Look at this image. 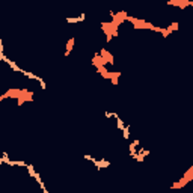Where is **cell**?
Here are the masks:
<instances>
[{"label":"cell","mask_w":193,"mask_h":193,"mask_svg":"<svg viewBox=\"0 0 193 193\" xmlns=\"http://www.w3.org/2000/svg\"><path fill=\"white\" fill-rule=\"evenodd\" d=\"M72 47H74V38H71V39L68 41V44H66V51H65V57L70 56V53L72 50Z\"/></svg>","instance_id":"1"}]
</instances>
